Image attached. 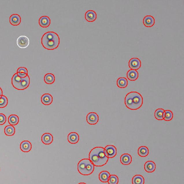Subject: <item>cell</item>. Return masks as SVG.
<instances>
[{"label": "cell", "instance_id": "31", "mask_svg": "<svg viewBox=\"0 0 184 184\" xmlns=\"http://www.w3.org/2000/svg\"><path fill=\"white\" fill-rule=\"evenodd\" d=\"M8 99L6 97L3 95L0 99V108H4L8 104Z\"/></svg>", "mask_w": 184, "mask_h": 184}, {"label": "cell", "instance_id": "3", "mask_svg": "<svg viewBox=\"0 0 184 184\" xmlns=\"http://www.w3.org/2000/svg\"><path fill=\"white\" fill-rule=\"evenodd\" d=\"M94 167L89 159H83L79 162L78 165V170L79 173L83 175H89L94 171Z\"/></svg>", "mask_w": 184, "mask_h": 184}, {"label": "cell", "instance_id": "9", "mask_svg": "<svg viewBox=\"0 0 184 184\" xmlns=\"http://www.w3.org/2000/svg\"><path fill=\"white\" fill-rule=\"evenodd\" d=\"M129 65L131 69L133 70H137L140 68L141 62L138 59L133 58L129 61Z\"/></svg>", "mask_w": 184, "mask_h": 184}, {"label": "cell", "instance_id": "6", "mask_svg": "<svg viewBox=\"0 0 184 184\" xmlns=\"http://www.w3.org/2000/svg\"><path fill=\"white\" fill-rule=\"evenodd\" d=\"M104 153L108 158H113L117 154V149L114 146H107L104 148Z\"/></svg>", "mask_w": 184, "mask_h": 184}, {"label": "cell", "instance_id": "33", "mask_svg": "<svg viewBox=\"0 0 184 184\" xmlns=\"http://www.w3.org/2000/svg\"><path fill=\"white\" fill-rule=\"evenodd\" d=\"M6 121V118L3 114H0V125H2L5 123Z\"/></svg>", "mask_w": 184, "mask_h": 184}, {"label": "cell", "instance_id": "2", "mask_svg": "<svg viewBox=\"0 0 184 184\" xmlns=\"http://www.w3.org/2000/svg\"><path fill=\"white\" fill-rule=\"evenodd\" d=\"M42 44L44 48L47 50L55 49L60 44L59 36L55 32H47L42 36Z\"/></svg>", "mask_w": 184, "mask_h": 184}, {"label": "cell", "instance_id": "10", "mask_svg": "<svg viewBox=\"0 0 184 184\" xmlns=\"http://www.w3.org/2000/svg\"><path fill=\"white\" fill-rule=\"evenodd\" d=\"M21 21V17L18 14H13L10 18V23L13 26L19 25Z\"/></svg>", "mask_w": 184, "mask_h": 184}, {"label": "cell", "instance_id": "15", "mask_svg": "<svg viewBox=\"0 0 184 184\" xmlns=\"http://www.w3.org/2000/svg\"><path fill=\"white\" fill-rule=\"evenodd\" d=\"M68 139L69 142L72 144L77 143L79 141V136L76 132H71L69 134Z\"/></svg>", "mask_w": 184, "mask_h": 184}, {"label": "cell", "instance_id": "19", "mask_svg": "<svg viewBox=\"0 0 184 184\" xmlns=\"http://www.w3.org/2000/svg\"><path fill=\"white\" fill-rule=\"evenodd\" d=\"M145 170L148 173L154 171L156 168V165L152 161H148L146 163L144 167Z\"/></svg>", "mask_w": 184, "mask_h": 184}, {"label": "cell", "instance_id": "1", "mask_svg": "<svg viewBox=\"0 0 184 184\" xmlns=\"http://www.w3.org/2000/svg\"><path fill=\"white\" fill-rule=\"evenodd\" d=\"M89 160L94 166L101 167L107 164L108 157L104 153V148L102 147H96L90 153Z\"/></svg>", "mask_w": 184, "mask_h": 184}, {"label": "cell", "instance_id": "23", "mask_svg": "<svg viewBox=\"0 0 184 184\" xmlns=\"http://www.w3.org/2000/svg\"><path fill=\"white\" fill-rule=\"evenodd\" d=\"M55 77L53 74L52 73H47L44 77V81L47 84H51L55 81Z\"/></svg>", "mask_w": 184, "mask_h": 184}, {"label": "cell", "instance_id": "22", "mask_svg": "<svg viewBox=\"0 0 184 184\" xmlns=\"http://www.w3.org/2000/svg\"><path fill=\"white\" fill-rule=\"evenodd\" d=\"M125 104L127 108L133 110L131 97L129 93H128L125 98Z\"/></svg>", "mask_w": 184, "mask_h": 184}, {"label": "cell", "instance_id": "32", "mask_svg": "<svg viewBox=\"0 0 184 184\" xmlns=\"http://www.w3.org/2000/svg\"><path fill=\"white\" fill-rule=\"evenodd\" d=\"M109 184H117L118 182V179L116 175L110 176L108 181Z\"/></svg>", "mask_w": 184, "mask_h": 184}, {"label": "cell", "instance_id": "25", "mask_svg": "<svg viewBox=\"0 0 184 184\" xmlns=\"http://www.w3.org/2000/svg\"><path fill=\"white\" fill-rule=\"evenodd\" d=\"M4 133L7 136H13L15 133V128L12 126H7L4 129Z\"/></svg>", "mask_w": 184, "mask_h": 184}, {"label": "cell", "instance_id": "14", "mask_svg": "<svg viewBox=\"0 0 184 184\" xmlns=\"http://www.w3.org/2000/svg\"><path fill=\"white\" fill-rule=\"evenodd\" d=\"M41 101L44 105H49L52 103L53 97L50 94H45L42 96Z\"/></svg>", "mask_w": 184, "mask_h": 184}, {"label": "cell", "instance_id": "26", "mask_svg": "<svg viewBox=\"0 0 184 184\" xmlns=\"http://www.w3.org/2000/svg\"><path fill=\"white\" fill-rule=\"evenodd\" d=\"M8 121L10 125L15 126L19 122V118L16 115H11L9 117Z\"/></svg>", "mask_w": 184, "mask_h": 184}, {"label": "cell", "instance_id": "12", "mask_svg": "<svg viewBox=\"0 0 184 184\" xmlns=\"http://www.w3.org/2000/svg\"><path fill=\"white\" fill-rule=\"evenodd\" d=\"M51 22L49 17L47 16H42L39 20V24L42 27H49L51 24Z\"/></svg>", "mask_w": 184, "mask_h": 184}, {"label": "cell", "instance_id": "27", "mask_svg": "<svg viewBox=\"0 0 184 184\" xmlns=\"http://www.w3.org/2000/svg\"><path fill=\"white\" fill-rule=\"evenodd\" d=\"M138 154L140 157H146L148 154V148L145 146L140 147L138 150Z\"/></svg>", "mask_w": 184, "mask_h": 184}, {"label": "cell", "instance_id": "20", "mask_svg": "<svg viewBox=\"0 0 184 184\" xmlns=\"http://www.w3.org/2000/svg\"><path fill=\"white\" fill-rule=\"evenodd\" d=\"M128 79L131 81H135L138 79V74L136 70H131L128 72L127 73Z\"/></svg>", "mask_w": 184, "mask_h": 184}, {"label": "cell", "instance_id": "36", "mask_svg": "<svg viewBox=\"0 0 184 184\" xmlns=\"http://www.w3.org/2000/svg\"><path fill=\"white\" fill-rule=\"evenodd\" d=\"M3 95V91L2 89L0 88V96H2Z\"/></svg>", "mask_w": 184, "mask_h": 184}, {"label": "cell", "instance_id": "30", "mask_svg": "<svg viewBox=\"0 0 184 184\" xmlns=\"http://www.w3.org/2000/svg\"><path fill=\"white\" fill-rule=\"evenodd\" d=\"M173 118V113L169 110H165L163 113V118L166 121H170Z\"/></svg>", "mask_w": 184, "mask_h": 184}, {"label": "cell", "instance_id": "16", "mask_svg": "<svg viewBox=\"0 0 184 184\" xmlns=\"http://www.w3.org/2000/svg\"><path fill=\"white\" fill-rule=\"evenodd\" d=\"M144 24L147 27H151L153 26L155 23V20L152 16H146L143 20Z\"/></svg>", "mask_w": 184, "mask_h": 184}, {"label": "cell", "instance_id": "17", "mask_svg": "<svg viewBox=\"0 0 184 184\" xmlns=\"http://www.w3.org/2000/svg\"><path fill=\"white\" fill-rule=\"evenodd\" d=\"M42 142L46 145H49L52 143L53 141L52 135L49 133H45L42 135Z\"/></svg>", "mask_w": 184, "mask_h": 184}, {"label": "cell", "instance_id": "5", "mask_svg": "<svg viewBox=\"0 0 184 184\" xmlns=\"http://www.w3.org/2000/svg\"><path fill=\"white\" fill-rule=\"evenodd\" d=\"M17 44L19 47L21 49L27 48L30 44L28 38L25 36H21L18 38Z\"/></svg>", "mask_w": 184, "mask_h": 184}, {"label": "cell", "instance_id": "35", "mask_svg": "<svg viewBox=\"0 0 184 184\" xmlns=\"http://www.w3.org/2000/svg\"><path fill=\"white\" fill-rule=\"evenodd\" d=\"M17 73L19 77L21 78H25V77L26 76L28 75L27 74L25 73Z\"/></svg>", "mask_w": 184, "mask_h": 184}, {"label": "cell", "instance_id": "24", "mask_svg": "<svg viewBox=\"0 0 184 184\" xmlns=\"http://www.w3.org/2000/svg\"><path fill=\"white\" fill-rule=\"evenodd\" d=\"M117 85L118 87L120 88H126L128 85L127 79L124 77L119 78L117 81Z\"/></svg>", "mask_w": 184, "mask_h": 184}, {"label": "cell", "instance_id": "4", "mask_svg": "<svg viewBox=\"0 0 184 184\" xmlns=\"http://www.w3.org/2000/svg\"><path fill=\"white\" fill-rule=\"evenodd\" d=\"M129 94L131 97L133 110H137L140 108L143 103L142 96L137 92H131Z\"/></svg>", "mask_w": 184, "mask_h": 184}, {"label": "cell", "instance_id": "28", "mask_svg": "<svg viewBox=\"0 0 184 184\" xmlns=\"http://www.w3.org/2000/svg\"><path fill=\"white\" fill-rule=\"evenodd\" d=\"M133 184H144V179L142 176L141 175H136L132 179Z\"/></svg>", "mask_w": 184, "mask_h": 184}, {"label": "cell", "instance_id": "7", "mask_svg": "<svg viewBox=\"0 0 184 184\" xmlns=\"http://www.w3.org/2000/svg\"><path fill=\"white\" fill-rule=\"evenodd\" d=\"M30 83V79L28 75L25 77L22 78L20 83L16 87L15 89L18 90H23L28 87Z\"/></svg>", "mask_w": 184, "mask_h": 184}, {"label": "cell", "instance_id": "11", "mask_svg": "<svg viewBox=\"0 0 184 184\" xmlns=\"http://www.w3.org/2000/svg\"><path fill=\"white\" fill-rule=\"evenodd\" d=\"M96 13L93 10L88 11L85 14V18L88 22H94L96 20Z\"/></svg>", "mask_w": 184, "mask_h": 184}, {"label": "cell", "instance_id": "34", "mask_svg": "<svg viewBox=\"0 0 184 184\" xmlns=\"http://www.w3.org/2000/svg\"><path fill=\"white\" fill-rule=\"evenodd\" d=\"M17 73H25L28 75V70L26 68L23 67H20L18 69Z\"/></svg>", "mask_w": 184, "mask_h": 184}, {"label": "cell", "instance_id": "18", "mask_svg": "<svg viewBox=\"0 0 184 184\" xmlns=\"http://www.w3.org/2000/svg\"><path fill=\"white\" fill-rule=\"evenodd\" d=\"M120 161L123 164L127 165L131 163L132 157L129 154H124L120 157Z\"/></svg>", "mask_w": 184, "mask_h": 184}, {"label": "cell", "instance_id": "21", "mask_svg": "<svg viewBox=\"0 0 184 184\" xmlns=\"http://www.w3.org/2000/svg\"><path fill=\"white\" fill-rule=\"evenodd\" d=\"M110 176L108 172L104 171L100 173L99 175V179L102 182H108Z\"/></svg>", "mask_w": 184, "mask_h": 184}, {"label": "cell", "instance_id": "29", "mask_svg": "<svg viewBox=\"0 0 184 184\" xmlns=\"http://www.w3.org/2000/svg\"><path fill=\"white\" fill-rule=\"evenodd\" d=\"M165 110L162 109H158L155 112V117L157 120H162L163 118V113Z\"/></svg>", "mask_w": 184, "mask_h": 184}, {"label": "cell", "instance_id": "13", "mask_svg": "<svg viewBox=\"0 0 184 184\" xmlns=\"http://www.w3.org/2000/svg\"><path fill=\"white\" fill-rule=\"evenodd\" d=\"M32 148L31 143L28 141H24L22 142L20 145V148L24 152H28Z\"/></svg>", "mask_w": 184, "mask_h": 184}, {"label": "cell", "instance_id": "37", "mask_svg": "<svg viewBox=\"0 0 184 184\" xmlns=\"http://www.w3.org/2000/svg\"><path fill=\"white\" fill-rule=\"evenodd\" d=\"M79 184H86L85 183H79Z\"/></svg>", "mask_w": 184, "mask_h": 184}, {"label": "cell", "instance_id": "8", "mask_svg": "<svg viewBox=\"0 0 184 184\" xmlns=\"http://www.w3.org/2000/svg\"><path fill=\"white\" fill-rule=\"evenodd\" d=\"M98 120V117L96 113L92 112L89 113L87 116V121L89 124L94 125L96 124Z\"/></svg>", "mask_w": 184, "mask_h": 184}]
</instances>
